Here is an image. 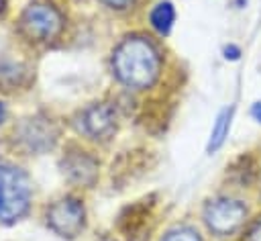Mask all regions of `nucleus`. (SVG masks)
<instances>
[{
    "label": "nucleus",
    "instance_id": "f257e3e1",
    "mask_svg": "<svg viewBox=\"0 0 261 241\" xmlns=\"http://www.w3.org/2000/svg\"><path fill=\"white\" fill-rule=\"evenodd\" d=\"M161 53L145 35L124 37L112 51L110 67L114 78L130 90L151 88L161 74Z\"/></svg>",
    "mask_w": 261,
    "mask_h": 241
},
{
    "label": "nucleus",
    "instance_id": "f03ea898",
    "mask_svg": "<svg viewBox=\"0 0 261 241\" xmlns=\"http://www.w3.org/2000/svg\"><path fill=\"white\" fill-rule=\"evenodd\" d=\"M33 198V186L24 170L12 163H0V223H14L27 214Z\"/></svg>",
    "mask_w": 261,
    "mask_h": 241
},
{
    "label": "nucleus",
    "instance_id": "7ed1b4c3",
    "mask_svg": "<svg viewBox=\"0 0 261 241\" xmlns=\"http://www.w3.org/2000/svg\"><path fill=\"white\" fill-rule=\"evenodd\" d=\"M249 204L234 196H216L204 204L202 219L214 237H230L251 221Z\"/></svg>",
    "mask_w": 261,
    "mask_h": 241
},
{
    "label": "nucleus",
    "instance_id": "20e7f679",
    "mask_svg": "<svg viewBox=\"0 0 261 241\" xmlns=\"http://www.w3.org/2000/svg\"><path fill=\"white\" fill-rule=\"evenodd\" d=\"M65 27V18L61 14V10L45 0H37L31 2L18 20V29L20 33L33 41V43H51L55 39L61 37Z\"/></svg>",
    "mask_w": 261,
    "mask_h": 241
},
{
    "label": "nucleus",
    "instance_id": "39448f33",
    "mask_svg": "<svg viewBox=\"0 0 261 241\" xmlns=\"http://www.w3.org/2000/svg\"><path fill=\"white\" fill-rule=\"evenodd\" d=\"M47 227L59 237L73 239L86 229V206L77 196H61L47 206Z\"/></svg>",
    "mask_w": 261,
    "mask_h": 241
},
{
    "label": "nucleus",
    "instance_id": "423d86ee",
    "mask_svg": "<svg viewBox=\"0 0 261 241\" xmlns=\"http://www.w3.org/2000/svg\"><path fill=\"white\" fill-rule=\"evenodd\" d=\"M16 143L20 149H24L27 153H45L49 149H53L55 141H57V127L51 118L47 116H31V118H24L18 127H16Z\"/></svg>",
    "mask_w": 261,
    "mask_h": 241
},
{
    "label": "nucleus",
    "instance_id": "0eeeda50",
    "mask_svg": "<svg viewBox=\"0 0 261 241\" xmlns=\"http://www.w3.org/2000/svg\"><path fill=\"white\" fill-rule=\"evenodd\" d=\"M77 131L92 141H108L116 131V108L108 102H94L80 110Z\"/></svg>",
    "mask_w": 261,
    "mask_h": 241
},
{
    "label": "nucleus",
    "instance_id": "6e6552de",
    "mask_svg": "<svg viewBox=\"0 0 261 241\" xmlns=\"http://www.w3.org/2000/svg\"><path fill=\"white\" fill-rule=\"evenodd\" d=\"M61 167L65 178L77 186H92L98 178V159L82 147H69L61 159Z\"/></svg>",
    "mask_w": 261,
    "mask_h": 241
},
{
    "label": "nucleus",
    "instance_id": "1a4fd4ad",
    "mask_svg": "<svg viewBox=\"0 0 261 241\" xmlns=\"http://www.w3.org/2000/svg\"><path fill=\"white\" fill-rule=\"evenodd\" d=\"M153 219V202L149 200H141L133 206H128L122 214H120V221H118V227L120 231L126 235L128 241H147V233L151 231L149 223Z\"/></svg>",
    "mask_w": 261,
    "mask_h": 241
},
{
    "label": "nucleus",
    "instance_id": "9d476101",
    "mask_svg": "<svg viewBox=\"0 0 261 241\" xmlns=\"http://www.w3.org/2000/svg\"><path fill=\"white\" fill-rule=\"evenodd\" d=\"M149 22H151V27L155 29L157 35H161V37L167 35L171 31L173 22H175V8H173V4L167 2V0L155 4L151 8V12H149Z\"/></svg>",
    "mask_w": 261,
    "mask_h": 241
},
{
    "label": "nucleus",
    "instance_id": "9b49d317",
    "mask_svg": "<svg viewBox=\"0 0 261 241\" xmlns=\"http://www.w3.org/2000/svg\"><path fill=\"white\" fill-rule=\"evenodd\" d=\"M230 118H232V108H224L218 116H216V123L212 127V133H210V141H208V151H216L220 149V145L224 143L228 131H230Z\"/></svg>",
    "mask_w": 261,
    "mask_h": 241
},
{
    "label": "nucleus",
    "instance_id": "f8f14e48",
    "mask_svg": "<svg viewBox=\"0 0 261 241\" xmlns=\"http://www.w3.org/2000/svg\"><path fill=\"white\" fill-rule=\"evenodd\" d=\"M161 241H202V237L190 225H175L163 233Z\"/></svg>",
    "mask_w": 261,
    "mask_h": 241
},
{
    "label": "nucleus",
    "instance_id": "ddd939ff",
    "mask_svg": "<svg viewBox=\"0 0 261 241\" xmlns=\"http://www.w3.org/2000/svg\"><path fill=\"white\" fill-rule=\"evenodd\" d=\"M241 241H261V214L245 225L241 233Z\"/></svg>",
    "mask_w": 261,
    "mask_h": 241
},
{
    "label": "nucleus",
    "instance_id": "4468645a",
    "mask_svg": "<svg viewBox=\"0 0 261 241\" xmlns=\"http://www.w3.org/2000/svg\"><path fill=\"white\" fill-rule=\"evenodd\" d=\"M106 8H110V10H116V12H124V10H130L135 4H137V0H100Z\"/></svg>",
    "mask_w": 261,
    "mask_h": 241
},
{
    "label": "nucleus",
    "instance_id": "2eb2a0df",
    "mask_svg": "<svg viewBox=\"0 0 261 241\" xmlns=\"http://www.w3.org/2000/svg\"><path fill=\"white\" fill-rule=\"evenodd\" d=\"M251 116H253L257 123H261V102H255V104L251 106Z\"/></svg>",
    "mask_w": 261,
    "mask_h": 241
},
{
    "label": "nucleus",
    "instance_id": "dca6fc26",
    "mask_svg": "<svg viewBox=\"0 0 261 241\" xmlns=\"http://www.w3.org/2000/svg\"><path fill=\"white\" fill-rule=\"evenodd\" d=\"M4 118H6V106H4V102H0V125L4 123Z\"/></svg>",
    "mask_w": 261,
    "mask_h": 241
},
{
    "label": "nucleus",
    "instance_id": "f3484780",
    "mask_svg": "<svg viewBox=\"0 0 261 241\" xmlns=\"http://www.w3.org/2000/svg\"><path fill=\"white\" fill-rule=\"evenodd\" d=\"M2 8H4V0H0V12H2Z\"/></svg>",
    "mask_w": 261,
    "mask_h": 241
},
{
    "label": "nucleus",
    "instance_id": "a211bd4d",
    "mask_svg": "<svg viewBox=\"0 0 261 241\" xmlns=\"http://www.w3.org/2000/svg\"><path fill=\"white\" fill-rule=\"evenodd\" d=\"M100 241H112V239H108V237H104V239H100Z\"/></svg>",
    "mask_w": 261,
    "mask_h": 241
},
{
    "label": "nucleus",
    "instance_id": "6ab92c4d",
    "mask_svg": "<svg viewBox=\"0 0 261 241\" xmlns=\"http://www.w3.org/2000/svg\"><path fill=\"white\" fill-rule=\"evenodd\" d=\"M259 178H261V172H259Z\"/></svg>",
    "mask_w": 261,
    "mask_h": 241
}]
</instances>
